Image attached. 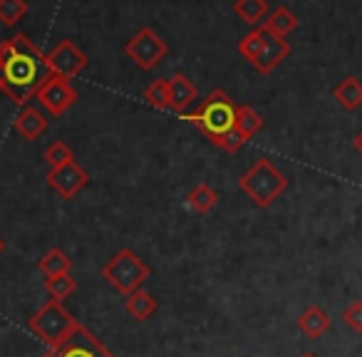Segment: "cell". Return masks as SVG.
Listing matches in <instances>:
<instances>
[{
	"mask_svg": "<svg viewBox=\"0 0 362 357\" xmlns=\"http://www.w3.org/2000/svg\"><path fill=\"white\" fill-rule=\"evenodd\" d=\"M263 45H266V30H263V28H253L251 33H246V35L241 37L238 52L253 65V62L258 60V55L263 52Z\"/></svg>",
	"mask_w": 362,
	"mask_h": 357,
	"instance_id": "cell-22",
	"label": "cell"
},
{
	"mask_svg": "<svg viewBox=\"0 0 362 357\" xmlns=\"http://www.w3.org/2000/svg\"><path fill=\"white\" fill-rule=\"evenodd\" d=\"M42 159L47 161V166L50 169H60V166L70 164V161H75V154H72V149L65 144V141H52L50 146L45 149V154H42Z\"/></svg>",
	"mask_w": 362,
	"mask_h": 357,
	"instance_id": "cell-26",
	"label": "cell"
},
{
	"mask_svg": "<svg viewBox=\"0 0 362 357\" xmlns=\"http://www.w3.org/2000/svg\"><path fill=\"white\" fill-rule=\"evenodd\" d=\"M288 55H291V45H288V40L266 33V45H263V52L258 55V60L253 62V67H256L261 75H268V72L276 70V67L281 65Z\"/></svg>",
	"mask_w": 362,
	"mask_h": 357,
	"instance_id": "cell-11",
	"label": "cell"
},
{
	"mask_svg": "<svg viewBox=\"0 0 362 357\" xmlns=\"http://www.w3.org/2000/svg\"><path fill=\"white\" fill-rule=\"evenodd\" d=\"M233 13L241 18L246 25H258L268 16V0H236Z\"/></svg>",
	"mask_w": 362,
	"mask_h": 357,
	"instance_id": "cell-19",
	"label": "cell"
},
{
	"mask_svg": "<svg viewBox=\"0 0 362 357\" xmlns=\"http://www.w3.org/2000/svg\"><path fill=\"white\" fill-rule=\"evenodd\" d=\"M187 204L194 213H209L218 204V194L214 192L209 184H197V187L189 192Z\"/></svg>",
	"mask_w": 362,
	"mask_h": 357,
	"instance_id": "cell-20",
	"label": "cell"
},
{
	"mask_svg": "<svg viewBox=\"0 0 362 357\" xmlns=\"http://www.w3.org/2000/svg\"><path fill=\"white\" fill-rule=\"evenodd\" d=\"M45 179H47V187L52 192H57L60 199H67V201L75 199L90 184V174L77 161H70V164L60 166V169H50Z\"/></svg>",
	"mask_w": 362,
	"mask_h": 357,
	"instance_id": "cell-10",
	"label": "cell"
},
{
	"mask_svg": "<svg viewBox=\"0 0 362 357\" xmlns=\"http://www.w3.org/2000/svg\"><path fill=\"white\" fill-rule=\"evenodd\" d=\"M169 95H171V110L179 115H187L189 107L197 102L199 90L184 72H176L174 77H169Z\"/></svg>",
	"mask_w": 362,
	"mask_h": 357,
	"instance_id": "cell-12",
	"label": "cell"
},
{
	"mask_svg": "<svg viewBox=\"0 0 362 357\" xmlns=\"http://www.w3.org/2000/svg\"><path fill=\"white\" fill-rule=\"evenodd\" d=\"M30 330L45 342L50 350L60 347L72 332L80 327V322L72 317V312L67 310L62 303L57 300H47L45 305L40 308L37 312H33V317L28 320Z\"/></svg>",
	"mask_w": 362,
	"mask_h": 357,
	"instance_id": "cell-4",
	"label": "cell"
},
{
	"mask_svg": "<svg viewBox=\"0 0 362 357\" xmlns=\"http://www.w3.org/2000/svg\"><path fill=\"white\" fill-rule=\"evenodd\" d=\"M236 129L241 131L246 139H251L256 131L263 129L261 112H256L251 105H241V107H238V115H236Z\"/></svg>",
	"mask_w": 362,
	"mask_h": 357,
	"instance_id": "cell-21",
	"label": "cell"
},
{
	"mask_svg": "<svg viewBox=\"0 0 362 357\" xmlns=\"http://www.w3.org/2000/svg\"><path fill=\"white\" fill-rule=\"evenodd\" d=\"M3 251H6V241H3V236H0V256H3Z\"/></svg>",
	"mask_w": 362,
	"mask_h": 357,
	"instance_id": "cell-29",
	"label": "cell"
},
{
	"mask_svg": "<svg viewBox=\"0 0 362 357\" xmlns=\"http://www.w3.org/2000/svg\"><path fill=\"white\" fill-rule=\"evenodd\" d=\"M37 268L42 271L45 278H55V276H67L72 271V258L67 256L62 248H50L45 256L40 258Z\"/></svg>",
	"mask_w": 362,
	"mask_h": 357,
	"instance_id": "cell-18",
	"label": "cell"
},
{
	"mask_svg": "<svg viewBox=\"0 0 362 357\" xmlns=\"http://www.w3.org/2000/svg\"><path fill=\"white\" fill-rule=\"evenodd\" d=\"M102 278L115 288L122 295L139 291L144 286V281L149 278V266L136 256L132 248H122L117 251L110 261L102 266Z\"/></svg>",
	"mask_w": 362,
	"mask_h": 357,
	"instance_id": "cell-5",
	"label": "cell"
},
{
	"mask_svg": "<svg viewBox=\"0 0 362 357\" xmlns=\"http://www.w3.org/2000/svg\"><path fill=\"white\" fill-rule=\"evenodd\" d=\"M261 28L266 33H271V35L283 37V40H286V37L298 28V18H296V13H293L291 8L281 6V8H276V11L266 18V21H263Z\"/></svg>",
	"mask_w": 362,
	"mask_h": 357,
	"instance_id": "cell-16",
	"label": "cell"
},
{
	"mask_svg": "<svg viewBox=\"0 0 362 357\" xmlns=\"http://www.w3.org/2000/svg\"><path fill=\"white\" fill-rule=\"evenodd\" d=\"M40 357H115V352L102 345L85 325H80L60 347H55V350L47 347Z\"/></svg>",
	"mask_w": 362,
	"mask_h": 357,
	"instance_id": "cell-7",
	"label": "cell"
},
{
	"mask_svg": "<svg viewBox=\"0 0 362 357\" xmlns=\"http://www.w3.org/2000/svg\"><path fill=\"white\" fill-rule=\"evenodd\" d=\"M0 70H3V95L11 97L16 105H28V100L35 97L52 75L45 52L23 33L0 42Z\"/></svg>",
	"mask_w": 362,
	"mask_h": 357,
	"instance_id": "cell-1",
	"label": "cell"
},
{
	"mask_svg": "<svg viewBox=\"0 0 362 357\" xmlns=\"http://www.w3.org/2000/svg\"><path fill=\"white\" fill-rule=\"evenodd\" d=\"M45 291L50 295V300H67L72 293L77 291V281L67 273V276H55V278H45Z\"/></svg>",
	"mask_w": 362,
	"mask_h": 357,
	"instance_id": "cell-23",
	"label": "cell"
},
{
	"mask_svg": "<svg viewBox=\"0 0 362 357\" xmlns=\"http://www.w3.org/2000/svg\"><path fill=\"white\" fill-rule=\"evenodd\" d=\"M236 115H238L236 102L223 90H214L211 95L202 102V107H199L197 112L181 115V119L194 124L197 129H202V134L206 136L214 146H218L233 129H236Z\"/></svg>",
	"mask_w": 362,
	"mask_h": 357,
	"instance_id": "cell-2",
	"label": "cell"
},
{
	"mask_svg": "<svg viewBox=\"0 0 362 357\" xmlns=\"http://www.w3.org/2000/svg\"><path fill=\"white\" fill-rule=\"evenodd\" d=\"M124 52L139 70H151V67H156L166 57L169 45H166L151 28H141V30L124 45Z\"/></svg>",
	"mask_w": 362,
	"mask_h": 357,
	"instance_id": "cell-6",
	"label": "cell"
},
{
	"mask_svg": "<svg viewBox=\"0 0 362 357\" xmlns=\"http://www.w3.org/2000/svg\"><path fill=\"white\" fill-rule=\"evenodd\" d=\"M298 330L305 337H310V340H317V337H322L330 330V315L320 305L305 308L300 312V317H298Z\"/></svg>",
	"mask_w": 362,
	"mask_h": 357,
	"instance_id": "cell-14",
	"label": "cell"
},
{
	"mask_svg": "<svg viewBox=\"0 0 362 357\" xmlns=\"http://www.w3.org/2000/svg\"><path fill=\"white\" fill-rule=\"evenodd\" d=\"M13 127H16V131L23 136V139L33 141V139H37L40 134H45L47 117H45V112L37 110V107H23V112L16 117Z\"/></svg>",
	"mask_w": 362,
	"mask_h": 357,
	"instance_id": "cell-13",
	"label": "cell"
},
{
	"mask_svg": "<svg viewBox=\"0 0 362 357\" xmlns=\"http://www.w3.org/2000/svg\"><path fill=\"white\" fill-rule=\"evenodd\" d=\"M238 189L256 204L258 209H268L281 199L288 189V176L271 159H258L246 174L238 179Z\"/></svg>",
	"mask_w": 362,
	"mask_h": 357,
	"instance_id": "cell-3",
	"label": "cell"
},
{
	"mask_svg": "<svg viewBox=\"0 0 362 357\" xmlns=\"http://www.w3.org/2000/svg\"><path fill=\"white\" fill-rule=\"evenodd\" d=\"M124 310L129 312V317L144 322L156 312V298L151 295V293H146V291H141V288H139V291L124 295Z\"/></svg>",
	"mask_w": 362,
	"mask_h": 357,
	"instance_id": "cell-17",
	"label": "cell"
},
{
	"mask_svg": "<svg viewBox=\"0 0 362 357\" xmlns=\"http://www.w3.org/2000/svg\"><path fill=\"white\" fill-rule=\"evenodd\" d=\"M144 100L156 110H171V95H169V80H154L144 90Z\"/></svg>",
	"mask_w": 362,
	"mask_h": 357,
	"instance_id": "cell-24",
	"label": "cell"
},
{
	"mask_svg": "<svg viewBox=\"0 0 362 357\" xmlns=\"http://www.w3.org/2000/svg\"><path fill=\"white\" fill-rule=\"evenodd\" d=\"M300 357H317V355H315V352H303Z\"/></svg>",
	"mask_w": 362,
	"mask_h": 357,
	"instance_id": "cell-30",
	"label": "cell"
},
{
	"mask_svg": "<svg viewBox=\"0 0 362 357\" xmlns=\"http://www.w3.org/2000/svg\"><path fill=\"white\" fill-rule=\"evenodd\" d=\"M35 97H37V102H40V107L47 112V115L62 117L77 102V90L72 87L70 80H65V77L50 75L45 85L37 90Z\"/></svg>",
	"mask_w": 362,
	"mask_h": 357,
	"instance_id": "cell-8",
	"label": "cell"
},
{
	"mask_svg": "<svg viewBox=\"0 0 362 357\" xmlns=\"http://www.w3.org/2000/svg\"><path fill=\"white\" fill-rule=\"evenodd\" d=\"M335 102L345 112H355L362 107V80H357L355 75H347L345 80H340L332 90Z\"/></svg>",
	"mask_w": 362,
	"mask_h": 357,
	"instance_id": "cell-15",
	"label": "cell"
},
{
	"mask_svg": "<svg viewBox=\"0 0 362 357\" xmlns=\"http://www.w3.org/2000/svg\"><path fill=\"white\" fill-rule=\"evenodd\" d=\"M340 317L352 332H362V300H352L350 305L342 310Z\"/></svg>",
	"mask_w": 362,
	"mask_h": 357,
	"instance_id": "cell-27",
	"label": "cell"
},
{
	"mask_svg": "<svg viewBox=\"0 0 362 357\" xmlns=\"http://www.w3.org/2000/svg\"><path fill=\"white\" fill-rule=\"evenodd\" d=\"M28 3L25 0H0V23L6 28H13L25 18Z\"/></svg>",
	"mask_w": 362,
	"mask_h": 357,
	"instance_id": "cell-25",
	"label": "cell"
},
{
	"mask_svg": "<svg viewBox=\"0 0 362 357\" xmlns=\"http://www.w3.org/2000/svg\"><path fill=\"white\" fill-rule=\"evenodd\" d=\"M352 146H355V151H357V154L362 156V129H360V131H357V134H355V139H352Z\"/></svg>",
	"mask_w": 362,
	"mask_h": 357,
	"instance_id": "cell-28",
	"label": "cell"
},
{
	"mask_svg": "<svg viewBox=\"0 0 362 357\" xmlns=\"http://www.w3.org/2000/svg\"><path fill=\"white\" fill-rule=\"evenodd\" d=\"M47 67H50L52 75L65 77V80H75L82 70L87 67V55L75 45L72 40H62L52 47L50 52H45Z\"/></svg>",
	"mask_w": 362,
	"mask_h": 357,
	"instance_id": "cell-9",
	"label": "cell"
}]
</instances>
